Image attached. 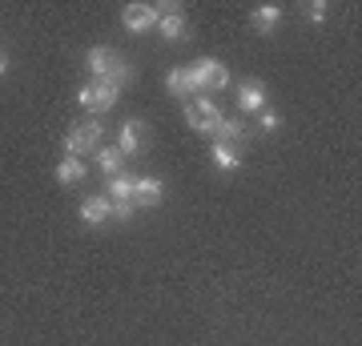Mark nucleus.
I'll use <instances>...</instances> for the list:
<instances>
[{
    "instance_id": "1",
    "label": "nucleus",
    "mask_w": 362,
    "mask_h": 346,
    "mask_svg": "<svg viewBox=\"0 0 362 346\" xmlns=\"http://www.w3.org/2000/svg\"><path fill=\"white\" fill-rule=\"evenodd\" d=\"M89 69H93V77H97V81H109L113 89H121V85L133 77V64L125 61L117 49H93V52H89Z\"/></svg>"
},
{
    "instance_id": "2",
    "label": "nucleus",
    "mask_w": 362,
    "mask_h": 346,
    "mask_svg": "<svg viewBox=\"0 0 362 346\" xmlns=\"http://www.w3.org/2000/svg\"><path fill=\"white\" fill-rule=\"evenodd\" d=\"M185 73H189V85H194V89H226V85H230V69L221 61H214V57L194 61Z\"/></svg>"
},
{
    "instance_id": "3",
    "label": "nucleus",
    "mask_w": 362,
    "mask_h": 346,
    "mask_svg": "<svg viewBox=\"0 0 362 346\" xmlns=\"http://www.w3.org/2000/svg\"><path fill=\"white\" fill-rule=\"evenodd\" d=\"M101 121H81L77 129L65 133V157H81V154H93L101 145Z\"/></svg>"
},
{
    "instance_id": "4",
    "label": "nucleus",
    "mask_w": 362,
    "mask_h": 346,
    "mask_svg": "<svg viewBox=\"0 0 362 346\" xmlns=\"http://www.w3.org/2000/svg\"><path fill=\"white\" fill-rule=\"evenodd\" d=\"M185 121H189L194 133H214L218 121H221V109L209 101V97H189V101H185Z\"/></svg>"
},
{
    "instance_id": "5",
    "label": "nucleus",
    "mask_w": 362,
    "mask_h": 346,
    "mask_svg": "<svg viewBox=\"0 0 362 346\" xmlns=\"http://www.w3.org/2000/svg\"><path fill=\"white\" fill-rule=\"evenodd\" d=\"M117 93L121 89H113L109 81H89V85L77 93V101H81V109H89V113H109L117 105Z\"/></svg>"
},
{
    "instance_id": "6",
    "label": "nucleus",
    "mask_w": 362,
    "mask_h": 346,
    "mask_svg": "<svg viewBox=\"0 0 362 346\" xmlns=\"http://www.w3.org/2000/svg\"><path fill=\"white\" fill-rule=\"evenodd\" d=\"M157 33L165 40H185V16H181V4H161L157 8Z\"/></svg>"
},
{
    "instance_id": "7",
    "label": "nucleus",
    "mask_w": 362,
    "mask_h": 346,
    "mask_svg": "<svg viewBox=\"0 0 362 346\" xmlns=\"http://www.w3.org/2000/svg\"><path fill=\"white\" fill-rule=\"evenodd\" d=\"M145 142H149L145 121H125L121 125V137H117V149H121V157H137L145 149Z\"/></svg>"
},
{
    "instance_id": "8",
    "label": "nucleus",
    "mask_w": 362,
    "mask_h": 346,
    "mask_svg": "<svg viewBox=\"0 0 362 346\" xmlns=\"http://www.w3.org/2000/svg\"><path fill=\"white\" fill-rule=\"evenodd\" d=\"M125 28L129 33H149V28H157V4H129L125 8Z\"/></svg>"
},
{
    "instance_id": "9",
    "label": "nucleus",
    "mask_w": 362,
    "mask_h": 346,
    "mask_svg": "<svg viewBox=\"0 0 362 346\" xmlns=\"http://www.w3.org/2000/svg\"><path fill=\"white\" fill-rule=\"evenodd\" d=\"M238 105H242V113H262L266 109V85L262 81H242L238 85Z\"/></svg>"
},
{
    "instance_id": "10",
    "label": "nucleus",
    "mask_w": 362,
    "mask_h": 346,
    "mask_svg": "<svg viewBox=\"0 0 362 346\" xmlns=\"http://www.w3.org/2000/svg\"><path fill=\"white\" fill-rule=\"evenodd\" d=\"M165 197V185L157 178H137L133 181V205H157Z\"/></svg>"
},
{
    "instance_id": "11",
    "label": "nucleus",
    "mask_w": 362,
    "mask_h": 346,
    "mask_svg": "<svg viewBox=\"0 0 362 346\" xmlns=\"http://www.w3.org/2000/svg\"><path fill=\"white\" fill-rule=\"evenodd\" d=\"M81 221H85V226L109 221V197H85V202H81Z\"/></svg>"
},
{
    "instance_id": "12",
    "label": "nucleus",
    "mask_w": 362,
    "mask_h": 346,
    "mask_svg": "<svg viewBox=\"0 0 362 346\" xmlns=\"http://www.w3.org/2000/svg\"><path fill=\"white\" fill-rule=\"evenodd\" d=\"M85 173H89V169H85L81 157H65V161L57 166V181H61V185H77V181H85Z\"/></svg>"
},
{
    "instance_id": "13",
    "label": "nucleus",
    "mask_w": 362,
    "mask_h": 346,
    "mask_svg": "<svg viewBox=\"0 0 362 346\" xmlns=\"http://www.w3.org/2000/svg\"><path fill=\"white\" fill-rule=\"evenodd\" d=\"M278 21H282V4H262L258 13H254V28L258 33H274Z\"/></svg>"
},
{
    "instance_id": "14",
    "label": "nucleus",
    "mask_w": 362,
    "mask_h": 346,
    "mask_svg": "<svg viewBox=\"0 0 362 346\" xmlns=\"http://www.w3.org/2000/svg\"><path fill=\"white\" fill-rule=\"evenodd\" d=\"M133 181L137 178H125V173H117V178H109V202H133Z\"/></svg>"
},
{
    "instance_id": "15",
    "label": "nucleus",
    "mask_w": 362,
    "mask_h": 346,
    "mask_svg": "<svg viewBox=\"0 0 362 346\" xmlns=\"http://www.w3.org/2000/svg\"><path fill=\"white\" fill-rule=\"evenodd\" d=\"M214 166L230 173V169H238V166H242V154H238L233 145H221V142H218V145H214Z\"/></svg>"
},
{
    "instance_id": "16",
    "label": "nucleus",
    "mask_w": 362,
    "mask_h": 346,
    "mask_svg": "<svg viewBox=\"0 0 362 346\" xmlns=\"http://www.w3.org/2000/svg\"><path fill=\"white\" fill-rule=\"evenodd\" d=\"M97 166H101V173L117 178L121 166H125V157H121V149H97Z\"/></svg>"
},
{
    "instance_id": "17",
    "label": "nucleus",
    "mask_w": 362,
    "mask_h": 346,
    "mask_svg": "<svg viewBox=\"0 0 362 346\" xmlns=\"http://www.w3.org/2000/svg\"><path fill=\"white\" fill-rule=\"evenodd\" d=\"M214 137H221V145H233V142H242V137H246V129L238 125V121H230V117H221L218 129H214Z\"/></svg>"
},
{
    "instance_id": "18",
    "label": "nucleus",
    "mask_w": 362,
    "mask_h": 346,
    "mask_svg": "<svg viewBox=\"0 0 362 346\" xmlns=\"http://www.w3.org/2000/svg\"><path fill=\"white\" fill-rule=\"evenodd\" d=\"M165 85H169V93H173V97H185V101H189V93H194V85H189V73H185V69H173V73L165 77Z\"/></svg>"
},
{
    "instance_id": "19",
    "label": "nucleus",
    "mask_w": 362,
    "mask_h": 346,
    "mask_svg": "<svg viewBox=\"0 0 362 346\" xmlns=\"http://www.w3.org/2000/svg\"><path fill=\"white\" fill-rule=\"evenodd\" d=\"M133 214H137V205H133V202H109V218H117V221H129Z\"/></svg>"
},
{
    "instance_id": "20",
    "label": "nucleus",
    "mask_w": 362,
    "mask_h": 346,
    "mask_svg": "<svg viewBox=\"0 0 362 346\" xmlns=\"http://www.w3.org/2000/svg\"><path fill=\"white\" fill-rule=\"evenodd\" d=\"M258 125H262V129H266V133H274V129L282 125V117L274 113V109H262V117H258Z\"/></svg>"
},
{
    "instance_id": "21",
    "label": "nucleus",
    "mask_w": 362,
    "mask_h": 346,
    "mask_svg": "<svg viewBox=\"0 0 362 346\" xmlns=\"http://www.w3.org/2000/svg\"><path fill=\"white\" fill-rule=\"evenodd\" d=\"M306 13H310L314 21H326V13H330V8H326L322 0H310V4H306Z\"/></svg>"
},
{
    "instance_id": "22",
    "label": "nucleus",
    "mask_w": 362,
    "mask_h": 346,
    "mask_svg": "<svg viewBox=\"0 0 362 346\" xmlns=\"http://www.w3.org/2000/svg\"><path fill=\"white\" fill-rule=\"evenodd\" d=\"M0 73H8V57L4 52H0Z\"/></svg>"
}]
</instances>
